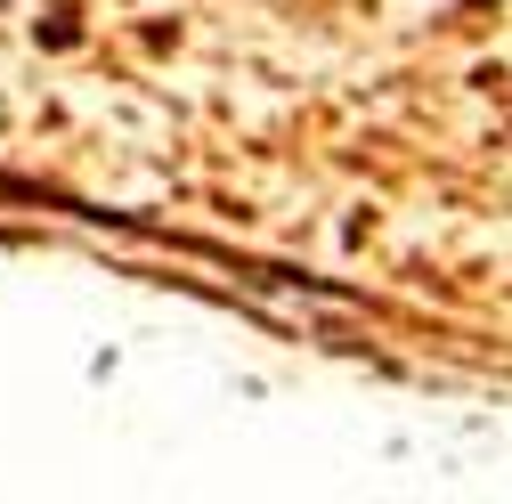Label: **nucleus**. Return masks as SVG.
<instances>
[{
  "mask_svg": "<svg viewBox=\"0 0 512 504\" xmlns=\"http://www.w3.org/2000/svg\"><path fill=\"white\" fill-rule=\"evenodd\" d=\"M456 9H504V0H456Z\"/></svg>",
  "mask_w": 512,
  "mask_h": 504,
  "instance_id": "obj_1",
  "label": "nucleus"
}]
</instances>
